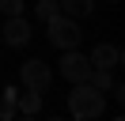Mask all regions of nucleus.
<instances>
[{"mask_svg": "<svg viewBox=\"0 0 125 121\" xmlns=\"http://www.w3.org/2000/svg\"><path fill=\"white\" fill-rule=\"evenodd\" d=\"M34 15H38L42 23H49L53 15H61L57 11V0H38V4H34Z\"/></svg>", "mask_w": 125, "mask_h": 121, "instance_id": "1a4fd4ad", "label": "nucleus"}, {"mask_svg": "<svg viewBox=\"0 0 125 121\" xmlns=\"http://www.w3.org/2000/svg\"><path fill=\"white\" fill-rule=\"evenodd\" d=\"M46 121H68V117H46Z\"/></svg>", "mask_w": 125, "mask_h": 121, "instance_id": "2eb2a0df", "label": "nucleus"}, {"mask_svg": "<svg viewBox=\"0 0 125 121\" xmlns=\"http://www.w3.org/2000/svg\"><path fill=\"white\" fill-rule=\"evenodd\" d=\"M87 83H91L95 91H110V83H114V76H110L106 68H95V72H91V80H87Z\"/></svg>", "mask_w": 125, "mask_h": 121, "instance_id": "9d476101", "label": "nucleus"}, {"mask_svg": "<svg viewBox=\"0 0 125 121\" xmlns=\"http://www.w3.org/2000/svg\"><path fill=\"white\" fill-rule=\"evenodd\" d=\"M91 60H87V53H80V49H64V57H61V76L68 83H87L91 80Z\"/></svg>", "mask_w": 125, "mask_h": 121, "instance_id": "20e7f679", "label": "nucleus"}, {"mask_svg": "<svg viewBox=\"0 0 125 121\" xmlns=\"http://www.w3.org/2000/svg\"><path fill=\"white\" fill-rule=\"evenodd\" d=\"M11 121H38V117H27V113H15Z\"/></svg>", "mask_w": 125, "mask_h": 121, "instance_id": "4468645a", "label": "nucleus"}, {"mask_svg": "<svg viewBox=\"0 0 125 121\" xmlns=\"http://www.w3.org/2000/svg\"><path fill=\"white\" fill-rule=\"evenodd\" d=\"M19 80H23L27 91H42V95H46L49 80H53V68H49L42 57H31V60H23V68H19Z\"/></svg>", "mask_w": 125, "mask_h": 121, "instance_id": "7ed1b4c3", "label": "nucleus"}, {"mask_svg": "<svg viewBox=\"0 0 125 121\" xmlns=\"http://www.w3.org/2000/svg\"><path fill=\"white\" fill-rule=\"evenodd\" d=\"M31 23L23 19V15H8V23H4V27H0V42L4 45H15V49H23L27 42H31Z\"/></svg>", "mask_w": 125, "mask_h": 121, "instance_id": "39448f33", "label": "nucleus"}, {"mask_svg": "<svg viewBox=\"0 0 125 121\" xmlns=\"http://www.w3.org/2000/svg\"><path fill=\"white\" fill-rule=\"evenodd\" d=\"M15 106H11V102H0V121H11V117H15Z\"/></svg>", "mask_w": 125, "mask_h": 121, "instance_id": "f8f14e48", "label": "nucleus"}, {"mask_svg": "<svg viewBox=\"0 0 125 121\" xmlns=\"http://www.w3.org/2000/svg\"><path fill=\"white\" fill-rule=\"evenodd\" d=\"M114 121H125V117H114Z\"/></svg>", "mask_w": 125, "mask_h": 121, "instance_id": "f3484780", "label": "nucleus"}, {"mask_svg": "<svg viewBox=\"0 0 125 121\" xmlns=\"http://www.w3.org/2000/svg\"><path fill=\"white\" fill-rule=\"evenodd\" d=\"M0 45H4V42H0Z\"/></svg>", "mask_w": 125, "mask_h": 121, "instance_id": "a211bd4d", "label": "nucleus"}, {"mask_svg": "<svg viewBox=\"0 0 125 121\" xmlns=\"http://www.w3.org/2000/svg\"><path fill=\"white\" fill-rule=\"evenodd\" d=\"M57 11L80 23V19H87V15L95 11V0H57Z\"/></svg>", "mask_w": 125, "mask_h": 121, "instance_id": "0eeeda50", "label": "nucleus"}, {"mask_svg": "<svg viewBox=\"0 0 125 121\" xmlns=\"http://www.w3.org/2000/svg\"><path fill=\"white\" fill-rule=\"evenodd\" d=\"M106 4H117V0H106Z\"/></svg>", "mask_w": 125, "mask_h": 121, "instance_id": "dca6fc26", "label": "nucleus"}, {"mask_svg": "<svg viewBox=\"0 0 125 121\" xmlns=\"http://www.w3.org/2000/svg\"><path fill=\"white\" fill-rule=\"evenodd\" d=\"M46 38L57 45V49H80L83 30H80V23L68 19V15H53V19L46 23Z\"/></svg>", "mask_w": 125, "mask_h": 121, "instance_id": "f03ea898", "label": "nucleus"}, {"mask_svg": "<svg viewBox=\"0 0 125 121\" xmlns=\"http://www.w3.org/2000/svg\"><path fill=\"white\" fill-rule=\"evenodd\" d=\"M42 98H46V95H42V91H19V95H15V110L19 113H27V117H34V113H38L42 110Z\"/></svg>", "mask_w": 125, "mask_h": 121, "instance_id": "6e6552de", "label": "nucleus"}, {"mask_svg": "<svg viewBox=\"0 0 125 121\" xmlns=\"http://www.w3.org/2000/svg\"><path fill=\"white\" fill-rule=\"evenodd\" d=\"M87 60H91V68H106V72H114V68L121 64V49H117L114 42H99L91 53H87Z\"/></svg>", "mask_w": 125, "mask_h": 121, "instance_id": "423d86ee", "label": "nucleus"}, {"mask_svg": "<svg viewBox=\"0 0 125 121\" xmlns=\"http://www.w3.org/2000/svg\"><path fill=\"white\" fill-rule=\"evenodd\" d=\"M110 91H114V102H125V87L121 83H110Z\"/></svg>", "mask_w": 125, "mask_h": 121, "instance_id": "ddd939ff", "label": "nucleus"}, {"mask_svg": "<svg viewBox=\"0 0 125 121\" xmlns=\"http://www.w3.org/2000/svg\"><path fill=\"white\" fill-rule=\"evenodd\" d=\"M0 11L4 15H23V0H0Z\"/></svg>", "mask_w": 125, "mask_h": 121, "instance_id": "9b49d317", "label": "nucleus"}, {"mask_svg": "<svg viewBox=\"0 0 125 121\" xmlns=\"http://www.w3.org/2000/svg\"><path fill=\"white\" fill-rule=\"evenodd\" d=\"M68 110H72L76 121H99L102 110H106V91H95L91 83H72Z\"/></svg>", "mask_w": 125, "mask_h": 121, "instance_id": "f257e3e1", "label": "nucleus"}]
</instances>
